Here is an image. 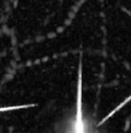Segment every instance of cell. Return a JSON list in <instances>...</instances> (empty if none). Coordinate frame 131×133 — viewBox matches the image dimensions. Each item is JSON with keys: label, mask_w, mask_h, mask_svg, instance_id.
Returning a JSON list of instances; mask_svg holds the SVG:
<instances>
[{"label": "cell", "mask_w": 131, "mask_h": 133, "mask_svg": "<svg viewBox=\"0 0 131 133\" xmlns=\"http://www.w3.org/2000/svg\"><path fill=\"white\" fill-rule=\"evenodd\" d=\"M60 133H94L91 122L84 115L82 102V63H79L78 69V82H77V99H76V109L74 115L70 116L65 124Z\"/></svg>", "instance_id": "1"}]
</instances>
